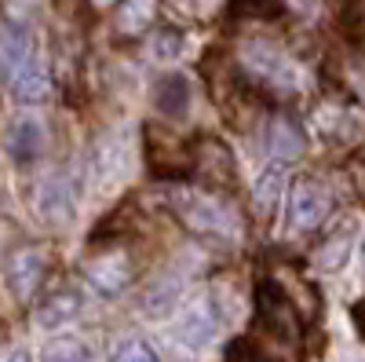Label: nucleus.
I'll return each instance as SVG.
<instances>
[{
  "label": "nucleus",
  "mask_w": 365,
  "mask_h": 362,
  "mask_svg": "<svg viewBox=\"0 0 365 362\" xmlns=\"http://www.w3.org/2000/svg\"><path fill=\"white\" fill-rule=\"evenodd\" d=\"M81 293H73V289H55V293H48L41 304H37V322L41 326H66V322H73L77 315H81Z\"/></svg>",
  "instance_id": "obj_15"
},
{
  "label": "nucleus",
  "mask_w": 365,
  "mask_h": 362,
  "mask_svg": "<svg viewBox=\"0 0 365 362\" xmlns=\"http://www.w3.org/2000/svg\"><path fill=\"white\" fill-rule=\"evenodd\" d=\"M0 362H29V351L22 344H8L4 351H0Z\"/></svg>",
  "instance_id": "obj_24"
},
{
  "label": "nucleus",
  "mask_w": 365,
  "mask_h": 362,
  "mask_svg": "<svg viewBox=\"0 0 365 362\" xmlns=\"http://www.w3.org/2000/svg\"><path fill=\"white\" fill-rule=\"evenodd\" d=\"M241 59H245L249 74H252L259 84L274 88L278 96L296 92V88H299V70H296L274 44H267V41H249L245 51H241Z\"/></svg>",
  "instance_id": "obj_3"
},
{
  "label": "nucleus",
  "mask_w": 365,
  "mask_h": 362,
  "mask_svg": "<svg viewBox=\"0 0 365 362\" xmlns=\"http://www.w3.org/2000/svg\"><path fill=\"white\" fill-rule=\"evenodd\" d=\"M175 8L182 15L197 19V22H208V19H216L223 11V0H175Z\"/></svg>",
  "instance_id": "obj_21"
},
{
  "label": "nucleus",
  "mask_w": 365,
  "mask_h": 362,
  "mask_svg": "<svg viewBox=\"0 0 365 362\" xmlns=\"http://www.w3.org/2000/svg\"><path fill=\"white\" fill-rule=\"evenodd\" d=\"M267 150L278 161H296L307 150V136H303V129L292 117H274L267 125Z\"/></svg>",
  "instance_id": "obj_12"
},
{
  "label": "nucleus",
  "mask_w": 365,
  "mask_h": 362,
  "mask_svg": "<svg viewBox=\"0 0 365 362\" xmlns=\"http://www.w3.org/2000/svg\"><path fill=\"white\" fill-rule=\"evenodd\" d=\"M73 205H77V191L66 176H48L41 191H37V213L48 223H66L73 216Z\"/></svg>",
  "instance_id": "obj_11"
},
{
  "label": "nucleus",
  "mask_w": 365,
  "mask_h": 362,
  "mask_svg": "<svg viewBox=\"0 0 365 362\" xmlns=\"http://www.w3.org/2000/svg\"><path fill=\"white\" fill-rule=\"evenodd\" d=\"M158 15H161V0H117L110 29L117 41H135L158 22Z\"/></svg>",
  "instance_id": "obj_9"
},
{
  "label": "nucleus",
  "mask_w": 365,
  "mask_h": 362,
  "mask_svg": "<svg viewBox=\"0 0 365 362\" xmlns=\"http://www.w3.org/2000/svg\"><path fill=\"white\" fill-rule=\"evenodd\" d=\"M285 8L296 15H314L318 11V0H285Z\"/></svg>",
  "instance_id": "obj_25"
},
{
  "label": "nucleus",
  "mask_w": 365,
  "mask_h": 362,
  "mask_svg": "<svg viewBox=\"0 0 365 362\" xmlns=\"http://www.w3.org/2000/svg\"><path fill=\"white\" fill-rule=\"evenodd\" d=\"M84 278L91 282V289H99L103 296H117L135 282V260L125 246H106L96 249L84 260Z\"/></svg>",
  "instance_id": "obj_2"
},
{
  "label": "nucleus",
  "mask_w": 365,
  "mask_h": 362,
  "mask_svg": "<svg viewBox=\"0 0 365 362\" xmlns=\"http://www.w3.org/2000/svg\"><path fill=\"white\" fill-rule=\"evenodd\" d=\"M361 278H365V241H361Z\"/></svg>",
  "instance_id": "obj_27"
},
{
  "label": "nucleus",
  "mask_w": 365,
  "mask_h": 362,
  "mask_svg": "<svg viewBox=\"0 0 365 362\" xmlns=\"http://www.w3.org/2000/svg\"><path fill=\"white\" fill-rule=\"evenodd\" d=\"M41 362H91V348L77 337H55L44 344Z\"/></svg>",
  "instance_id": "obj_20"
},
{
  "label": "nucleus",
  "mask_w": 365,
  "mask_h": 362,
  "mask_svg": "<svg viewBox=\"0 0 365 362\" xmlns=\"http://www.w3.org/2000/svg\"><path fill=\"white\" fill-rule=\"evenodd\" d=\"M347 256H351V227H340V231H332L322 246L314 249L311 263L318 271H325V275H332V271H340L347 263Z\"/></svg>",
  "instance_id": "obj_17"
},
{
  "label": "nucleus",
  "mask_w": 365,
  "mask_h": 362,
  "mask_svg": "<svg viewBox=\"0 0 365 362\" xmlns=\"http://www.w3.org/2000/svg\"><path fill=\"white\" fill-rule=\"evenodd\" d=\"M354 322H358L361 337H365V300H361V304H354Z\"/></svg>",
  "instance_id": "obj_26"
},
{
  "label": "nucleus",
  "mask_w": 365,
  "mask_h": 362,
  "mask_svg": "<svg viewBox=\"0 0 365 362\" xmlns=\"http://www.w3.org/2000/svg\"><path fill=\"white\" fill-rule=\"evenodd\" d=\"M48 267H51V253L41 249V246H22L11 253L8 260V289L19 296V300H29L37 296V289L44 286L48 278Z\"/></svg>",
  "instance_id": "obj_6"
},
{
  "label": "nucleus",
  "mask_w": 365,
  "mask_h": 362,
  "mask_svg": "<svg viewBox=\"0 0 365 362\" xmlns=\"http://www.w3.org/2000/svg\"><path fill=\"white\" fill-rule=\"evenodd\" d=\"M146 158H150V165H154L158 172L179 176V172L194 169V146H187L179 136H172V132H165L158 125H150L146 129Z\"/></svg>",
  "instance_id": "obj_7"
},
{
  "label": "nucleus",
  "mask_w": 365,
  "mask_h": 362,
  "mask_svg": "<svg viewBox=\"0 0 365 362\" xmlns=\"http://www.w3.org/2000/svg\"><path fill=\"white\" fill-rule=\"evenodd\" d=\"M154 106L165 114V117H182L190 106V84L187 77H179V74H168L158 81L154 88Z\"/></svg>",
  "instance_id": "obj_16"
},
{
  "label": "nucleus",
  "mask_w": 365,
  "mask_h": 362,
  "mask_svg": "<svg viewBox=\"0 0 365 362\" xmlns=\"http://www.w3.org/2000/svg\"><path fill=\"white\" fill-rule=\"evenodd\" d=\"M168 198H172V208L179 213V220L197 234H237L241 231L234 208L208 187H175Z\"/></svg>",
  "instance_id": "obj_1"
},
{
  "label": "nucleus",
  "mask_w": 365,
  "mask_h": 362,
  "mask_svg": "<svg viewBox=\"0 0 365 362\" xmlns=\"http://www.w3.org/2000/svg\"><path fill=\"white\" fill-rule=\"evenodd\" d=\"M194 172L201 176V183L220 187V191H223V187H234V179H237L230 150H227L223 143H216V139L194 143Z\"/></svg>",
  "instance_id": "obj_8"
},
{
  "label": "nucleus",
  "mask_w": 365,
  "mask_h": 362,
  "mask_svg": "<svg viewBox=\"0 0 365 362\" xmlns=\"http://www.w3.org/2000/svg\"><path fill=\"white\" fill-rule=\"evenodd\" d=\"M216 329H220V315L212 308V300H190V304L172 318V337L187 351L208 348L216 341Z\"/></svg>",
  "instance_id": "obj_5"
},
{
  "label": "nucleus",
  "mask_w": 365,
  "mask_h": 362,
  "mask_svg": "<svg viewBox=\"0 0 365 362\" xmlns=\"http://www.w3.org/2000/svg\"><path fill=\"white\" fill-rule=\"evenodd\" d=\"M113 362H161V358H158V351L150 348L146 341H128L125 348L117 351Z\"/></svg>",
  "instance_id": "obj_22"
},
{
  "label": "nucleus",
  "mask_w": 365,
  "mask_h": 362,
  "mask_svg": "<svg viewBox=\"0 0 365 362\" xmlns=\"http://www.w3.org/2000/svg\"><path fill=\"white\" fill-rule=\"evenodd\" d=\"M179 34H172V29H165V34L158 37V44H154V51L161 55V59H172V55H179Z\"/></svg>",
  "instance_id": "obj_23"
},
{
  "label": "nucleus",
  "mask_w": 365,
  "mask_h": 362,
  "mask_svg": "<svg viewBox=\"0 0 365 362\" xmlns=\"http://www.w3.org/2000/svg\"><path fill=\"white\" fill-rule=\"evenodd\" d=\"M11 92H15L19 103H44L51 96V77L37 59H26V63H19L15 74H11Z\"/></svg>",
  "instance_id": "obj_14"
},
{
  "label": "nucleus",
  "mask_w": 365,
  "mask_h": 362,
  "mask_svg": "<svg viewBox=\"0 0 365 362\" xmlns=\"http://www.w3.org/2000/svg\"><path fill=\"white\" fill-rule=\"evenodd\" d=\"M4 146H8V154L15 161H34L41 158V150H44V125L37 117H19L11 121V129L4 136Z\"/></svg>",
  "instance_id": "obj_13"
},
{
  "label": "nucleus",
  "mask_w": 365,
  "mask_h": 362,
  "mask_svg": "<svg viewBox=\"0 0 365 362\" xmlns=\"http://www.w3.org/2000/svg\"><path fill=\"white\" fill-rule=\"evenodd\" d=\"M282 191H285V176H282L278 165H270V169L256 179V187H252L256 213H259V216H270L274 208H278V201H282Z\"/></svg>",
  "instance_id": "obj_18"
},
{
  "label": "nucleus",
  "mask_w": 365,
  "mask_h": 362,
  "mask_svg": "<svg viewBox=\"0 0 365 362\" xmlns=\"http://www.w3.org/2000/svg\"><path fill=\"white\" fill-rule=\"evenodd\" d=\"M267 282L299 311V318H314V315H318V293H314V286L303 278V275H296L289 263H274V271L267 275Z\"/></svg>",
  "instance_id": "obj_10"
},
{
  "label": "nucleus",
  "mask_w": 365,
  "mask_h": 362,
  "mask_svg": "<svg viewBox=\"0 0 365 362\" xmlns=\"http://www.w3.org/2000/svg\"><path fill=\"white\" fill-rule=\"evenodd\" d=\"M179 293H182V278H175V275H161L154 286L143 293V308H146L150 315H165V311L175 304V300H179Z\"/></svg>",
  "instance_id": "obj_19"
},
{
  "label": "nucleus",
  "mask_w": 365,
  "mask_h": 362,
  "mask_svg": "<svg viewBox=\"0 0 365 362\" xmlns=\"http://www.w3.org/2000/svg\"><path fill=\"white\" fill-rule=\"evenodd\" d=\"M329 208H332V194L329 187L322 183V179H311V176H303L292 183L289 191V227L299 231V234H311L325 223L329 216Z\"/></svg>",
  "instance_id": "obj_4"
}]
</instances>
